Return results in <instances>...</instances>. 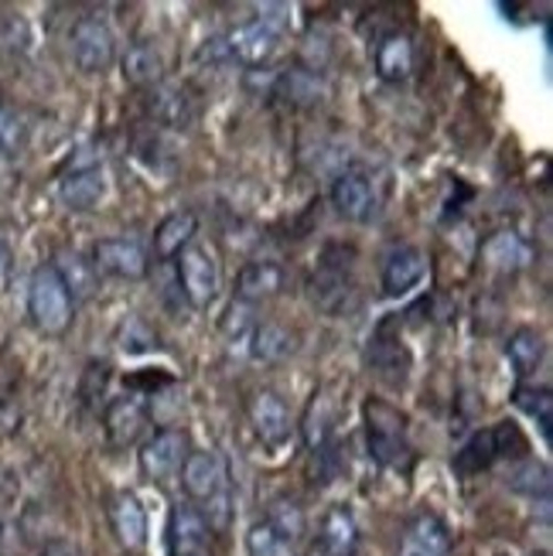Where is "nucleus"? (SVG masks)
Returning <instances> with one entry per match:
<instances>
[{"mask_svg": "<svg viewBox=\"0 0 553 556\" xmlns=\"http://www.w3.org/2000/svg\"><path fill=\"white\" fill-rule=\"evenodd\" d=\"M366 447L379 468H406L411 465V433L406 417L387 400H366Z\"/></svg>", "mask_w": 553, "mask_h": 556, "instance_id": "nucleus-1", "label": "nucleus"}, {"mask_svg": "<svg viewBox=\"0 0 553 556\" xmlns=\"http://www.w3.org/2000/svg\"><path fill=\"white\" fill-rule=\"evenodd\" d=\"M72 311H76V304H72L65 283L52 270V263H41L32 274V287H28L32 325L45 334H65L72 325Z\"/></svg>", "mask_w": 553, "mask_h": 556, "instance_id": "nucleus-2", "label": "nucleus"}, {"mask_svg": "<svg viewBox=\"0 0 553 556\" xmlns=\"http://www.w3.org/2000/svg\"><path fill=\"white\" fill-rule=\"evenodd\" d=\"M178 283L191 307H212V301L219 298V260L215 253L199 243L185 247L178 253Z\"/></svg>", "mask_w": 553, "mask_h": 556, "instance_id": "nucleus-3", "label": "nucleus"}, {"mask_svg": "<svg viewBox=\"0 0 553 556\" xmlns=\"http://www.w3.org/2000/svg\"><path fill=\"white\" fill-rule=\"evenodd\" d=\"M68 48H72V62L83 72H89V76L106 72L116 62V35L110 24L96 14H86L76 21V28L68 35Z\"/></svg>", "mask_w": 553, "mask_h": 556, "instance_id": "nucleus-4", "label": "nucleus"}, {"mask_svg": "<svg viewBox=\"0 0 553 556\" xmlns=\"http://www.w3.org/2000/svg\"><path fill=\"white\" fill-rule=\"evenodd\" d=\"M510 444L523 447V438H519V430L506 420V424H495L489 430H478L475 438L454 454V468H458L462 475H478V471H486L492 468L499 457H506L513 454Z\"/></svg>", "mask_w": 553, "mask_h": 556, "instance_id": "nucleus-5", "label": "nucleus"}, {"mask_svg": "<svg viewBox=\"0 0 553 556\" xmlns=\"http://www.w3.org/2000/svg\"><path fill=\"white\" fill-rule=\"evenodd\" d=\"M188 454H191L188 451V433L167 427V430H158L154 438L143 444L140 468L154 481V485H167V481L181 475V465H185Z\"/></svg>", "mask_w": 553, "mask_h": 556, "instance_id": "nucleus-6", "label": "nucleus"}, {"mask_svg": "<svg viewBox=\"0 0 553 556\" xmlns=\"http://www.w3.org/2000/svg\"><path fill=\"white\" fill-rule=\"evenodd\" d=\"M331 205L335 212L342 215L349 223H373L379 215V195L369 181L366 172H359V167H349L331 185Z\"/></svg>", "mask_w": 553, "mask_h": 556, "instance_id": "nucleus-7", "label": "nucleus"}, {"mask_svg": "<svg viewBox=\"0 0 553 556\" xmlns=\"http://www.w3.org/2000/svg\"><path fill=\"white\" fill-rule=\"evenodd\" d=\"M92 270L96 274H110L120 280H140L148 274V253L127 236H113V239H96L92 243Z\"/></svg>", "mask_w": 553, "mask_h": 556, "instance_id": "nucleus-8", "label": "nucleus"}, {"mask_svg": "<svg viewBox=\"0 0 553 556\" xmlns=\"http://www.w3.org/2000/svg\"><path fill=\"white\" fill-rule=\"evenodd\" d=\"M223 45H226L229 59L243 62V65H263L274 59L280 35L271 21L256 17V21H247V24H239V28H232Z\"/></svg>", "mask_w": 553, "mask_h": 556, "instance_id": "nucleus-9", "label": "nucleus"}, {"mask_svg": "<svg viewBox=\"0 0 553 556\" xmlns=\"http://www.w3.org/2000/svg\"><path fill=\"white\" fill-rule=\"evenodd\" d=\"M59 199L68 212H92L100 208V202L106 199V178L103 167L89 161V164H76L68 175H62L59 181Z\"/></svg>", "mask_w": 553, "mask_h": 556, "instance_id": "nucleus-10", "label": "nucleus"}, {"mask_svg": "<svg viewBox=\"0 0 553 556\" xmlns=\"http://www.w3.org/2000/svg\"><path fill=\"white\" fill-rule=\"evenodd\" d=\"M181 485H185V492L191 498L202 502V505L209 498H215V495H223L226 492V465H223V457L212 454V451L188 454L185 465H181Z\"/></svg>", "mask_w": 553, "mask_h": 556, "instance_id": "nucleus-11", "label": "nucleus"}, {"mask_svg": "<svg viewBox=\"0 0 553 556\" xmlns=\"http://www.w3.org/2000/svg\"><path fill=\"white\" fill-rule=\"evenodd\" d=\"M250 424L256 430V438L267 444V447H280L291 438V409L287 403L274 393V390H260L250 400Z\"/></svg>", "mask_w": 553, "mask_h": 556, "instance_id": "nucleus-12", "label": "nucleus"}, {"mask_svg": "<svg viewBox=\"0 0 553 556\" xmlns=\"http://www.w3.org/2000/svg\"><path fill=\"white\" fill-rule=\"evenodd\" d=\"M427 274V260L417 247H397L387 260H382V294L387 298H406L414 287H420Z\"/></svg>", "mask_w": 553, "mask_h": 556, "instance_id": "nucleus-13", "label": "nucleus"}, {"mask_svg": "<svg viewBox=\"0 0 553 556\" xmlns=\"http://www.w3.org/2000/svg\"><path fill=\"white\" fill-rule=\"evenodd\" d=\"M209 522L191 505H175L167 519V549L172 556H205L209 553Z\"/></svg>", "mask_w": 553, "mask_h": 556, "instance_id": "nucleus-14", "label": "nucleus"}, {"mask_svg": "<svg viewBox=\"0 0 553 556\" xmlns=\"http://www.w3.org/2000/svg\"><path fill=\"white\" fill-rule=\"evenodd\" d=\"M103 427L113 447H130L143 438V430H148V406H143L140 396H116L106 406Z\"/></svg>", "mask_w": 553, "mask_h": 556, "instance_id": "nucleus-15", "label": "nucleus"}, {"mask_svg": "<svg viewBox=\"0 0 553 556\" xmlns=\"http://www.w3.org/2000/svg\"><path fill=\"white\" fill-rule=\"evenodd\" d=\"M355 290V280H352V263H342V260H322V267L315 274V301L331 311V314H339L342 307H349V294Z\"/></svg>", "mask_w": 553, "mask_h": 556, "instance_id": "nucleus-16", "label": "nucleus"}, {"mask_svg": "<svg viewBox=\"0 0 553 556\" xmlns=\"http://www.w3.org/2000/svg\"><path fill=\"white\" fill-rule=\"evenodd\" d=\"M376 72L387 83H406L414 72V41L403 31L382 35L376 45Z\"/></svg>", "mask_w": 553, "mask_h": 556, "instance_id": "nucleus-17", "label": "nucleus"}, {"mask_svg": "<svg viewBox=\"0 0 553 556\" xmlns=\"http://www.w3.org/2000/svg\"><path fill=\"white\" fill-rule=\"evenodd\" d=\"M280 290H284V270L274 260H253L236 277V301H247V304L267 301L280 294Z\"/></svg>", "mask_w": 553, "mask_h": 556, "instance_id": "nucleus-18", "label": "nucleus"}, {"mask_svg": "<svg viewBox=\"0 0 553 556\" xmlns=\"http://www.w3.org/2000/svg\"><path fill=\"white\" fill-rule=\"evenodd\" d=\"M110 526L116 540L127 549H140L148 543V516H143V505L137 502V495L120 492L110 505Z\"/></svg>", "mask_w": 553, "mask_h": 556, "instance_id": "nucleus-19", "label": "nucleus"}, {"mask_svg": "<svg viewBox=\"0 0 553 556\" xmlns=\"http://www.w3.org/2000/svg\"><path fill=\"white\" fill-rule=\"evenodd\" d=\"M196 232H199V219H196V212H188V208H178L172 212L167 219H161V226L154 229V256L158 260H178V253L185 247L196 243Z\"/></svg>", "mask_w": 553, "mask_h": 556, "instance_id": "nucleus-20", "label": "nucleus"}, {"mask_svg": "<svg viewBox=\"0 0 553 556\" xmlns=\"http://www.w3.org/2000/svg\"><path fill=\"white\" fill-rule=\"evenodd\" d=\"M318 546L325 556H355L359 549V526L345 505H331L322 519Z\"/></svg>", "mask_w": 553, "mask_h": 556, "instance_id": "nucleus-21", "label": "nucleus"}, {"mask_svg": "<svg viewBox=\"0 0 553 556\" xmlns=\"http://www.w3.org/2000/svg\"><path fill=\"white\" fill-rule=\"evenodd\" d=\"M52 270L65 283L72 304L96 294V270H92V263L86 256H79L76 250H59L55 260H52Z\"/></svg>", "mask_w": 553, "mask_h": 556, "instance_id": "nucleus-22", "label": "nucleus"}, {"mask_svg": "<svg viewBox=\"0 0 553 556\" xmlns=\"http://www.w3.org/2000/svg\"><path fill=\"white\" fill-rule=\"evenodd\" d=\"M151 113L161 127H172V130H188L196 124V103H191V96L178 86H161L151 96Z\"/></svg>", "mask_w": 553, "mask_h": 556, "instance_id": "nucleus-23", "label": "nucleus"}, {"mask_svg": "<svg viewBox=\"0 0 553 556\" xmlns=\"http://www.w3.org/2000/svg\"><path fill=\"white\" fill-rule=\"evenodd\" d=\"M482 256H486V263H489L492 270L516 274V270L526 267V263H530V247H526L523 239L513 236V232H495V236L486 239Z\"/></svg>", "mask_w": 553, "mask_h": 556, "instance_id": "nucleus-24", "label": "nucleus"}, {"mask_svg": "<svg viewBox=\"0 0 553 556\" xmlns=\"http://www.w3.org/2000/svg\"><path fill=\"white\" fill-rule=\"evenodd\" d=\"M543 334L537 328H516L510 334V342H506V355H510V366L516 369L519 379L526 376H533L540 369V362H543Z\"/></svg>", "mask_w": 553, "mask_h": 556, "instance_id": "nucleus-25", "label": "nucleus"}, {"mask_svg": "<svg viewBox=\"0 0 553 556\" xmlns=\"http://www.w3.org/2000/svg\"><path fill=\"white\" fill-rule=\"evenodd\" d=\"M164 76V59L154 45L148 41H137L127 48V55H124V79L130 86H158Z\"/></svg>", "mask_w": 553, "mask_h": 556, "instance_id": "nucleus-26", "label": "nucleus"}, {"mask_svg": "<svg viewBox=\"0 0 553 556\" xmlns=\"http://www.w3.org/2000/svg\"><path fill=\"white\" fill-rule=\"evenodd\" d=\"M322 92H325L322 79L315 76V72H307V68H291V72H284V76L277 79V96H284L291 106L318 103Z\"/></svg>", "mask_w": 553, "mask_h": 556, "instance_id": "nucleus-27", "label": "nucleus"}, {"mask_svg": "<svg viewBox=\"0 0 553 556\" xmlns=\"http://www.w3.org/2000/svg\"><path fill=\"white\" fill-rule=\"evenodd\" d=\"M403 549H417L430 556H448V533L435 516H420L411 529H406Z\"/></svg>", "mask_w": 553, "mask_h": 556, "instance_id": "nucleus-28", "label": "nucleus"}, {"mask_svg": "<svg viewBox=\"0 0 553 556\" xmlns=\"http://www.w3.org/2000/svg\"><path fill=\"white\" fill-rule=\"evenodd\" d=\"M250 349L263 362H277V358L294 352V338H291V331H284L280 325H256L253 334H250Z\"/></svg>", "mask_w": 553, "mask_h": 556, "instance_id": "nucleus-29", "label": "nucleus"}, {"mask_svg": "<svg viewBox=\"0 0 553 556\" xmlns=\"http://www.w3.org/2000/svg\"><path fill=\"white\" fill-rule=\"evenodd\" d=\"M304 444L311 451H322L328 447V433H331V403L325 393H315V400L307 403V414H304Z\"/></svg>", "mask_w": 553, "mask_h": 556, "instance_id": "nucleus-30", "label": "nucleus"}, {"mask_svg": "<svg viewBox=\"0 0 553 556\" xmlns=\"http://www.w3.org/2000/svg\"><path fill=\"white\" fill-rule=\"evenodd\" d=\"M513 403L523 409V414H530L540 424L546 441L553 438V396H550V390H530V386H516Z\"/></svg>", "mask_w": 553, "mask_h": 556, "instance_id": "nucleus-31", "label": "nucleus"}, {"mask_svg": "<svg viewBox=\"0 0 553 556\" xmlns=\"http://www.w3.org/2000/svg\"><path fill=\"white\" fill-rule=\"evenodd\" d=\"M267 526H274L287 543H294L304 533V513H301V505L294 498H277L271 505Z\"/></svg>", "mask_w": 553, "mask_h": 556, "instance_id": "nucleus-32", "label": "nucleus"}, {"mask_svg": "<svg viewBox=\"0 0 553 556\" xmlns=\"http://www.w3.org/2000/svg\"><path fill=\"white\" fill-rule=\"evenodd\" d=\"M247 549L250 556H294L291 543H287L274 526L267 522H256L250 533H247Z\"/></svg>", "mask_w": 553, "mask_h": 556, "instance_id": "nucleus-33", "label": "nucleus"}, {"mask_svg": "<svg viewBox=\"0 0 553 556\" xmlns=\"http://www.w3.org/2000/svg\"><path fill=\"white\" fill-rule=\"evenodd\" d=\"M24 143H28V124H24V116L17 110L0 106V151L14 157L24 151Z\"/></svg>", "mask_w": 553, "mask_h": 556, "instance_id": "nucleus-34", "label": "nucleus"}, {"mask_svg": "<svg viewBox=\"0 0 553 556\" xmlns=\"http://www.w3.org/2000/svg\"><path fill=\"white\" fill-rule=\"evenodd\" d=\"M256 314H253V304L247 301H232L229 311H226V318H223V331L229 342H250V334L256 328Z\"/></svg>", "mask_w": 553, "mask_h": 556, "instance_id": "nucleus-35", "label": "nucleus"}, {"mask_svg": "<svg viewBox=\"0 0 553 556\" xmlns=\"http://www.w3.org/2000/svg\"><path fill=\"white\" fill-rule=\"evenodd\" d=\"M11 274H14V250L0 239V290L11 283Z\"/></svg>", "mask_w": 553, "mask_h": 556, "instance_id": "nucleus-36", "label": "nucleus"}, {"mask_svg": "<svg viewBox=\"0 0 553 556\" xmlns=\"http://www.w3.org/2000/svg\"><path fill=\"white\" fill-rule=\"evenodd\" d=\"M403 556H430V553H417V549H403Z\"/></svg>", "mask_w": 553, "mask_h": 556, "instance_id": "nucleus-37", "label": "nucleus"}]
</instances>
